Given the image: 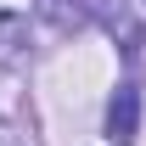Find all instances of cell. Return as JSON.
<instances>
[{"label": "cell", "mask_w": 146, "mask_h": 146, "mask_svg": "<svg viewBox=\"0 0 146 146\" xmlns=\"http://www.w3.org/2000/svg\"><path fill=\"white\" fill-rule=\"evenodd\" d=\"M0 146H17V135H11V129H6V124H0Z\"/></svg>", "instance_id": "2"}, {"label": "cell", "mask_w": 146, "mask_h": 146, "mask_svg": "<svg viewBox=\"0 0 146 146\" xmlns=\"http://www.w3.org/2000/svg\"><path fill=\"white\" fill-rule=\"evenodd\" d=\"M107 141L112 146H135L141 141V90L135 84H118L107 101Z\"/></svg>", "instance_id": "1"}]
</instances>
